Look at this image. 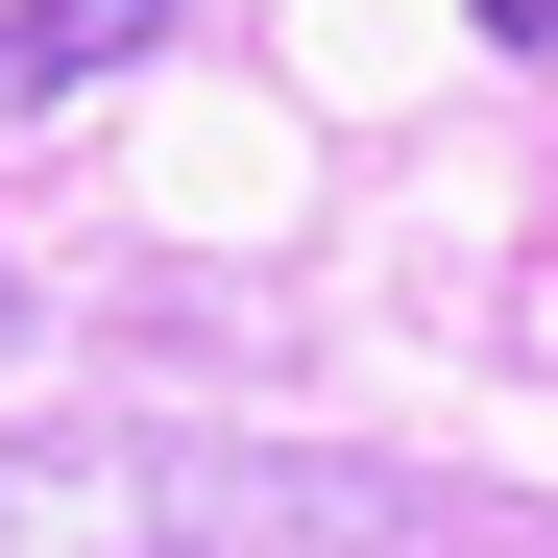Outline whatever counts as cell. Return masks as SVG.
Masks as SVG:
<instances>
[{
    "mask_svg": "<svg viewBox=\"0 0 558 558\" xmlns=\"http://www.w3.org/2000/svg\"><path fill=\"white\" fill-rule=\"evenodd\" d=\"M0 558H389V486L219 437H0Z\"/></svg>",
    "mask_w": 558,
    "mask_h": 558,
    "instance_id": "1",
    "label": "cell"
},
{
    "mask_svg": "<svg viewBox=\"0 0 558 558\" xmlns=\"http://www.w3.org/2000/svg\"><path fill=\"white\" fill-rule=\"evenodd\" d=\"M122 49H170V0H0V98H73Z\"/></svg>",
    "mask_w": 558,
    "mask_h": 558,
    "instance_id": "2",
    "label": "cell"
},
{
    "mask_svg": "<svg viewBox=\"0 0 558 558\" xmlns=\"http://www.w3.org/2000/svg\"><path fill=\"white\" fill-rule=\"evenodd\" d=\"M461 25H486V49H558V0H461Z\"/></svg>",
    "mask_w": 558,
    "mask_h": 558,
    "instance_id": "3",
    "label": "cell"
},
{
    "mask_svg": "<svg viewBox=\"0 0 558 558\" xmlns=\"http://www.w3.org/2000/svg\"><path fill=\"white\" fill-rule=\"evenodd\" d=\"M0 340H25V292H0Z\"/></svg>",
    "mask_w": 558,
    "mask_h": 558,
    "instance_id": "4",
    "label": "cell"
}]
</instances>
